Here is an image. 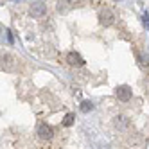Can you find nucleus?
<instances>
[{
    "instance_id": "1",
    "label": "nucleus",
    "mask_w": 149,
    "mask_h": 149,
    "mask_svg": "<svg viewBox=\"0 0 149 149\" xmlns=\"http://www.w3.org/2000/svg\"><path fill=\"white\" fill-rule=\"evenodd\" d=\"M99 22H101L102 25H111V24L115 22V13L111 11L110 7L101 9V13H99Z\"/></svg>"
},
{
    "instance_id": "2",
    "label": "nucleus",
    "mask_w": 149,
    "mask_h": 149,
    "mask_svg": "<svg viewBox=\"0 0 149 149\" xmlns=\"http://www.w3.org/2000/svg\"><path fill=\"white\" fill-rule=\"evenodd\" d=\"M2 70L4 72H15L16 70V59L11 54H2Z\"/></svg>"
},
{
    "instance_id": "3",
    "label": "nucleus",
    "mask_w": 149,
    "mask_h": 149,
    "mask_svg": "<svg viewBox=\"0 0 149 149\" xmlns=\"http://www.w3.org/2000/svg\"><path fill=\"white\" fill-rule=\"evenodd\" d=\"M29 11H31V15H33L34 18H40V16H43L47 13V7H45L43 2H33L31 7H29Z\"/></svg>"
},
{
    "instance_id": "4",
    "label": "nucleus",
    "mask_w": 149,
    "mask_h": 149,
    "mask_svg": "<svg viewBox=\"0 0 149 149\" xmlns=\"http://www.w3.org/2000/svg\"><path fill=\"white\" fill-rule=\"evenodd\" d=\"M113 124L119 131H127V127H130V119H126L124 115H117L113 119Z\"/></svg>"
},
{
    "instance_id": "5",
    "label": "nucleus",
    "mask_w": 149,
    "mask_h": 149,
    "mask_svg": "<svg viewBox=\"0 0 149 149\" xmlns=\"http://www.w3.org/2000/svg\"><path fill=\"white\" fill-rule=\"evenodd\" d=\"M38 136L41 138V140H49V138H52V127L47 126V124H40L38 126Z\"/></svg>"
},
{
    "instance_id": "6",
    "label": "nucleus",
    "mask_w": 149,
    "mask_h": 149,
    "mask_svg": "<svg viewBox=\"0 0 149 149\" xmlns=\"http://www.w3.org/2000/svg\"><path fill=\"white\" fill-rule=\"evenodd\" d=\"M117 97H119V101H130L131 99V90L130 86H119L117 88Z\"/></svg>"
},
{
    "instance_id": "7",
    "label": "nucleus",
    "mask_w": 149,
    "mask_h": 149,
    "mask_svg": "<svg viewBox=\"0 0 149 149\" xmlns=\"http://www.w3.org/2000/svg\"><path fill=\"white\" fill-rule=\"evenodd\" d=\"M67 61L70 63V65H77V67H81L83 65V58L77 54V52H68V54H67Z\"/></svg>"
},
{
    "instance_id": "8",
    "label": "nucleus",
    "mask_w": 149,
    "mask_h": 149,
    "mask_svg": "<svg viewBox=\"0 0 149 149\" xmlns=\"http://www.w3.org/2000/svg\"><path fill=\"white\" fill-rule=\"evenodd\" d=\"M74 120H76V117H74L72 113H68L65 119H63V126H65V127H70V126L74 124Z\"/></svg>"
},
{
    "instance_id": "9",
    "label": "nucleus",
    "mask_w": 149,
    "mask_h": 149,
    "mask_svg": "<svg viewBox=\"0 0 149 149\" xmlns=\"http://www.w3.org/2000/svg\"><path fill=\"white\" fill-rule=\"evenodd\" d=\"M92 108H93V104H92L90 101H83V102H81V111H83V113H88Z\"/></svg>"
},
{
    "instance_id": "10",
    "label": "nucleus",
    "mask_w": 149,
    "mask_h": 149,
    "mask_svg": "<svg viewBox=\"0 0 149 149\" xmlns=\"http://www.w3.org/2000/svg\"><path fill=\"white\" fill-rule=\"evenodd\" d=\"M135 56H136V59H138V65H140V67H146V61H144V58L140 56V52L135 50Z\"/></svg>"
},
{
    "instance_id": "11",
    "label": "nucleus",
    "mask_w": 149,
    "mask_h": 149,
    "mask_svg": "<svg viewBox=\"0 0 149 149\" xmlns=\"http://www.w3.org/2000/svg\"><path fill=\"white\" fill-rule=\"evenodd\" d=\"M142 24H144V27H147V29H149V16H147V15H144V16H142Z\"/></svg>"
}]
</instances>
